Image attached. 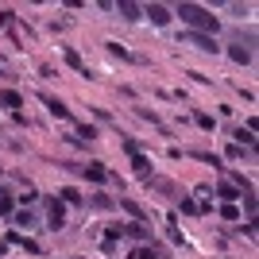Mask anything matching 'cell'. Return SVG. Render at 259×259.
I'll use <instances>...</instances> for the list:
<instances>
[{"instance_id": "2e32d148", "label": "cell", "mask_w": 259, "mask_h": 259, "mask_svg": "<svg viewBox=\"0 0 259 259\" xmlns=\"http://www.w3.org/2000/svg\"><path fill=\"white\" fill-rule=\"evenodd\" d=\"M12 209H16V205H12V197H4V194H0V213L8 217V213H12Z\"/></svg>"}, {"instance_id": "3957f363", "label": "cell", "mask_w": 259, "mask_h": 259, "mask_svg": "<svg viewBox=\"0 0 259 259\" xmlns=\"http://www.w3.org/2000/svg\"><path fill=\"white\" fill-rule=\"evenodd\" d=\"M81 174H85L89 182H97V186H101V182H108V174H105V166H101V162H89Z\"/></svg>"}, {"instance_id": "277c9868", "label": "cell", "mask_w": 259, "mask_h": 259, "mask_svg": "<svg viewBox=\"0 0 259 259\" xmlns=\"http://www.w3.org/2000/svg\"><path fill=\"white\" fill-rule=\"evenodd\" d=\"M147 16H151V23H159V27H166V23H170V12L162 8V4H151V8H147Z\"/></svg>"}, {"instance_id": "7c38bea8", "label": "cell", "mask_w": 259, "mask_h": 259, "mask_svg": "<svg viewBox=\"0 0 259 259\" xmlns=\"http://www.w3.org/2000/svg\"><path fill=\"white\" fill-rule=\"evenodd\" d=\"M221 217H225V221H236V217H240V209L232 205V201H225V205H221Z\"/></svg>"}, {"instance_id": "9a60e30c", "label": "cell", "mask_w": 259, "mask_h": 259, "mask_svg": "<svg viewBox=\"0 0 259 259\" xmlns=\"http://www.w3.org/2000/svg\"><path fill=\"white\" fill-rule=\"evenodd\" d=\"M66 62L74 66V70H85V66H81V58H77V54H74V51H66Z\"/></svg>"}, {"instance_id": "52a82bcc", "label": "cell", "mask_w": 259, "mask_h": 259, "mask_svg": "<svg viewBox=\"0 0 259 259\" xmlns=\"http://www.w3.org/2000/svg\"><path fill=\"white\" fill-rule=\"evenodd\" d=\"M66 225V209L58 201H51V228H62Z\"/></svg>"}, {"instance_id": "9c48e42d", "label": "cell", "mask_w": 259, "mask_h": 259, "mask_svg": "<svg viewBox=\"0 0 259 259\" xmlns=\"http://www.w3.org/2000/svg\"><path fill=\"white\" fill-rule=\"evenodd\" d=\"M120 12H124V20H140V8L132 0H120Z\"/></svg>"}, {"instance_id": "e0dca14e", "label": "cell", "mask_w": 259, "mask_h": 259, "mask_svg": "<svg viewBox=\"0 0 259 259\" xmlns=\"http://www.w3.org/2000/svg\"><path fill=\"white\" fill-rule=\"evenodd\" d=\"M136 259H155V248H140V251H136Z\"/></svg>"}, {"instance_id": "6da1fadb", "label": "cell", "mask_w": 259, "mask_h": 259, "mask_svg": "<svg viewBox=\"0 0 259 259\" xmlns=\"http://www.w3.org/2000/svg\"><path fill=\"white\" fill-rule=\"evenodd\" d=\"M178 16H182L190 27H197V31H217V27H221V20H217L209 8H201V4H182Z\"/></svg>"}, {"instance_id": "7a4b0ae2", "label": "cell", "mask_w": 259, "mask_h": 259, "mask_svg": "<svg viewBox=\"0 0 259 259\" xmlns=\"http://www.w3.org/2000/svg\"><path fill=\"white\" fill-rule=\"evenodd\" d=\"M186 43L197 47V51H205V54H217V43L209 39V35H186Z\"/></svg>"}, {"instance_id": "4fadbf2b", "label": "cell", "mask_w": 259, "mask_h": 259, "mask_svg": "<svg viewBox=\"0 0 259 259\" xmlns=\"http://www.w3.org/2000/svg\"><path fill=\"white\" fill-rule=\"evenodd\" d=\"M132 166H136V170H140V174H147V170H151V162L143 159V155H132Z\"/></svg>"}, {"instance_id": "5bb4252c", "label": "cell", "mask_w": 259, "mask_h": 259, "mask_svg": "<svg viewBox=\"0 0 259 259\" xmlns=\"http://www.w3.org/2000/svg\"><path fill=\"white\" fill-rule=\"evenodd\" d=\"M93 136H97V132L89 128V124H81V128H77V143H85V140H93Z\"/></svg>"}, {"instance_id": "8992f818", "label": "cell", "mask_w": 259, "mask_h": 259, "mask_svg": "<svg viewBox=\"0 0 259 259\" xmlns=\"http://www.w3.org/2000/svg\"><path fill=\"white\" fill-rule=\"evenodd\" d=\"M43 101H47V108H51V112H54L58 120H70V108H66L62 101H54V97H43Z\"/></svg>"}, {"instance_id": "8fae6325", "label": "cell", "mask_w": 259, "mask_h": 259, "mask_svg": "<svg viewBox=\"0 0 259 259\" xmlns=\"http://www.w3.org/2000/svg\"><path fill=\"white\" fill-rule=\"evenodd\" d=\"M62 201H70V205H81V194H77L74 186H66V190H62Z\"/></svg>"}, {"instance_id": "5b68a950", "label": "cell", "mask_w": 259, "mask_h": 259, "mask_svg": "<svg viewBox=\"0 0 259 259\" xmlns=\"http://www.w3.org/2000/svg\"><path fill=\"white\" fill-rule=\"evenodd\" d=\"M0 105H4V108H20L23 97L16 93V89H4V93H0Z\"/></svg>"}, {"instance_id": "ba28073f", "label": "cell", "mask_w": 259, "mask_h": 259, "mask_svg": "<svg viewBox=\"0 0 259 259\" xmlns=\"http://www.w3.org/2000/svg\"><path fill=\"white\" fill-rule=\"evenodd\" d=\"M228 54H232V62H251V51H248V47H228Z\"/></svg>"}, {"instance_id": "30bf717a", "label": "cell", "mask_w": 259, "mask_h": 259, "mask_svg": "<svg viewBox=\"0 0 259 259\" xmlns=\"http://www.w3.org/2000/svg\"><path fill=\"white\" fill-rule=\"evenodd\" d=\"M8 240H12V244H20V248H27V251H39V244H35V240H23L20 232H12Z\"/></svg>"}, {"instance_id": "ac0fdd59", "label": "cell", "mask_w": 259, "mask_h": 259, "mask_svg": "<svg viewBox=\"0 0 259 259\" xmlns=\"http://www.w3.org/2000/svg\"><path fill=\"white\" fill-rule=\"evenodd\" d=\"M0 251H4V244H0Z\"/></svg>"}]
</instances>
